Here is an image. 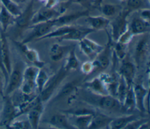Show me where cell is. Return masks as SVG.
Here are the masks:
<instances>
[{
  "mask_svg": "<svg viewBox=\"0 0 150 129\" xmlns=\"http://www.w3.org/2000/svg\"><path fill=\"white\" fill-rule=\"evenodd\" d=\"M35 11H34V0H29L25 9L21 14L15 17L12 25L13 30L11 35L13 37L12 40H16L23 32L31 26V20Z\"/></svg>",
  "mask_w": 150,
  "mask_h": 129,
  "instance_id": "6da1fadb",
  "label": "cell"
},
{
  "mask_svg": "<svg viewBox=\"0 0 150 129\" xmlns=\"http://www.w3.org/2000/svg\"><path fill=\"white\" fill-rule=\"evenodd\" d=\"M26 64L22 61H17L9 75L8 80L5 88V96H10L14 92L19 90L23 81V71Z\"/></svg>",
  "mask_w": 150,
  "mask_h": 129,
  "instance_id": "7a4b0ae2",
  "label": "cell"
},
{
  "mask_svg": "<svg viewBox=\"0 0 150 129\" xmlns=\"http://www.w3.org/2000/svg\"><path fill=\"white\" fill-rule=\"evenodd\" d=\"M18 116V108L13 104L11 96H5L2 98L0 113V127L8 128L11 123Z\"/></svg>",
  "mask_w": 150,
  "mask_h": 129,
  "instance_id": "3957f363",
  "label": "cell"
},
{
  "mask_svg": "<svg viewBox=\"0 0 150 129\" xmlns=\"http://www.w3.org/2000/svg\"><path fill=\"white\" fill-rule=\"evenodd\" d=\"M67 72L68 71L62 66L56 74L50 78L43 90L38 94V97L41 102L44 103L50 99L55 90L66 77Z\"/></svg>",
  "mask_w": 150,
  "mask_h": 129,
  "instance_id": "277c9868",
  "label": "cell"
},
{
  "mask_svg": "<svg viewBox=\"0 0 150 129\" xmlns=\"http://www.w3.org/2000/svg\"><path fill=\"white\" fill-rule=\"evenodd\" d=\"M131 13V12L126 8L122 9L114 20L110 22L111 31L110 35L113 41H116L120 36L128 29V17Z\"/></svg>",
  "mask_w": 150,
  "mask_h": 129,
  "instance_id": "5b68a950",
  "label": "cell"
},
{
  "mask_svg": "<svg viewBox=\"0 0 150 129\" xmlns=\"http://www.w3.org/2000/svg\"><path fill=\"white\" fill-rule=\"evenodd\" d=\"M53 19L47 22L32 25L29 26L28 29H30V32L21 42L27 44L33 40L38 41L40 38L50 32L54 27H56Z\"/></svg>",
  "mask_w": 150,
  "mask_h": 129,
  "instance_id": "8992f818",
  "label": "cell"
},
{
  "mask_svg": "<svg viewBox=\"0 0 150 129\" xmlns=\"http://www.w3.org/2000/svg\"><path fill=\"white\" fill-rule=\"evenodd\" d=\"M40 68L32 66H26L23 71V81L20 88L22 93L28 95H33L36 87L35 79Z\"/></svg>",
  "mask_w": 150,
  "mask_h": 129,
  "instance_id": "52a82bcc",
  "label": "cell"
},
{
  "mask_svg": "<svg viewBox=\"0 0 150 129\" xmlns=\"http://www.w3.org/2000/svg\"><path fill=\"white\" fill-rule=\"evenodd\" d=\"M135 98V109L140 113L148 112L146 107V99L149 97V89H146L142 83L132 85Z\"/></svg>",
  "mask_w": 150,
  "mask_h": 129,
  "instance_id": "ba28073f",
  "label": "cell"
},
{
  "mask_svg": "<svg viewBox=\"0 0 150 129\" xmlns=\"http://www.w3.org/2000/svg\"><path fill=\"white\" fill-rule=\"evenodd\" d=\"M108 33V32H107ZM108 42L103 50L93 59V61L96 64L97 71V70H104L107 68L110 64L111 61V46L112 40L110 35L108 34Z\"/></svg>",
  "mask_w": 150,
  "mask_h": 129,
  "instance_id": "9c48e42d",
  "label": "cell"
},
{
  "mask_svg": "<svg viewBox=\"0 0 150 129\" xmlns=\"http://www.w3.org/2000/svg\"><path fill=\"white\" fill-rule=\"evenodd\" d=\"M12 41L29 61L39 68H43L45 62L40 60L39 54L36 50L29 48L26 44L21 41H19L18 40Z\"/></svg>",
  "mask_w": 150,
  "mask_h": 129,
  "instance_id": "30bf717a",
  "label": "cell"
},
{
  "mask_svg": "<svg viewBox=\"0 0 150 129\" xmlns=\"http://www.w3.org/2000/svg\"><path fill=\"white\" fill-rule=\"evenodd\" d=\"M60 15L59 10L55 8H49L44 6L35 12L31 20V25L50 20Z\"/></svg>",
  "mask_w": 150,
  "mask_h": 129,
  "instance_id": "8fae6325",
  "label": "cell"
},
{
  "mask_svg": "<svg viewBox=\"0 0 150 129\" xmlns=\"http://www.w3.org/2000/svg\"><path fill=\"white\" fill-rule=\"evenodd\" d=\"M89 9H86L83 11H77L76 12L62 14L53 19L55 27H58L66 25H71V23L77 19L83 17H86L89 15Z\"/></svg>",
  "mask_w": 150,
  "mask_h": 129,
  "instance_id": "7c38bea8",
  "label": "cell"
},
{
  "mask_svg": "<svg viewBox=\"0 0 150 129\" xmlns=\"http://www.w3.org/2000/svg\"><path fill=\"white\" fill-rule=\"evenodd\" d=\"M44 111V104L38 97V100L35 105L27 112L28 120L31 128L36 129L39 127L41 117Z\"/></svg>",
  "mask_w": 150,
  "mask_h": 129,
  "instance_id": "4fadbf2b",
  "label": "cell"
},
{
  "mask_svg": "<svg viewBox=\"0 0 150 129\" xmlns=\"http://www.w3.org/2000/svg\"><path fill=\"white\" fill-rule=\"evenodd\" d=\"M1 45V56L2 63L8 75H9L12 69V62L11 58V53L9 44L7 40L6 33L4 32L0 27Z\"/></svg>",
  "mask_w": 150,
  "mask_h": 129,
  "instance_id": "5bb4252c",
  "label": "cell"
},
{
  "mask_svg": "<svg viewBox=\"0 0 150 129\" xmlns=\"http://www.w3.org/2000/svg\"><path fill=\"white\" fill-rule=\"evenodd\" d=\"M123 62L120 67L118 74L126 82L128 87L133 85L134 80L136 74V67L131 61L122 60Z\"/></svg>",
  "mask_w": 150,
  "mask_h": 129,
  "instance_id": "9a60e30c",
  "label": "cell"
},
{
  "mask_svg": "<svg viewBox=\"0 0 150 129\" xmlns=\"http://www.w3.org/2000/svg\"><path fill=\"white\" fill-rule=\"evenodd\" d=\"M95 30L90 27H83L76 26L71 31L67 34L64 35L62 37L58 38V40L60 41L64 40L71 41H80L83 38L86 37L88 34L94 32Z\"/></svg>",
  "mask_w": 150,
  "mask_h": 129,
  "instance_id": "2e32d148",
  "label": "cell"
},
{
  "mask_svg": "<svg viewBox=\"0 0 150 129\" xmlns=\"http://www.w3.org/2000/svg\"><path fill=\"white\" fill-rule=\"evenodd\" d=\"M98 96L99 99L97 105L100 108L106 110H119L122 109V104L115 97L110 95Z\"/></svg>",
  "mask_w": 150,
  "mask_h": 129,
  "instance_id": "e0dca14e",
  "label": "cell"
},
{
  "mask_svg": "<svg viewBox=\"0 0 150 129\" xmlns=\"http://www.w3.org/2000/svg\"><path fill=\"white\" fill-rule=\"evenodd\" d=\"M145 34H143L144 36L138 41L135 45V58L138 63L145 59L149 51V36Z\"/></svg>",
  "mask_w": 150,
  "mask_h": 129,
  "instance_id": "ac0fdd59",
  "label": "cell"
},
{
  "mask_svg": "<svg viewBox=\"0 0 150 129\" xmlns=\"http://www.w3.org/2000/svg\"><path fill=\"white\" fill-rule=\"evenodd\" d=\"M128 29L134 36L144 34L149 32L150 23L149 22L144 20L139 16L135 17L128 25Z\"/></svg>",
  "mask_w": 150,
  "mask_h": 129,
  "instance_id": "d6986e66",
  "label": "cell"
},
{
  "mask_svg": "<svg viewBox=\"0 0 150 129\" xmlns=\"http://www.w3.org/2000/svg\"><path fill=\"white\" fill-rule=\"evenodd\" d=\"M84 86L94 95L100 96L109 95L105 85L98 76L93 78L90 81L86 82L84 83Z\"/></svg>",
  "mask_w": 150,
  "mask_h": 129,
  "instance_id": "ffe728a7",
  "label": "cell"
},
{
  "mask_svg": "<svg viewBox=\"0 0 150 129\" xmlns=\"http://www.w3.org/2000/svg\"><path fill=\"white\" fill-rule=\"evenodd\" d=\"M86 22L90 26V28L96 30L107 29L110 26V20L104 16H86Z\"/></svg>",
  "mask_w": 150,
  "mask_h": 129,
  "instance_id": "44dd1931",
  "label": "cell"
},
{
  "mask_svg": "<svg viewBox=\"0 0 150 129\" xmlns=\"http://www.w3.org/2000/svg\"><path fill=\"white\" fill-rule=\"evenodd\" d=\"M113 117H109L103 113L97 111L93 114L91 123L88 127L90 129L108 128V125L112 120Z\"/></svg>",
  "mask_w": 150,
  "mask_h": 129,
  "instance_id": "7402d4cb",
  "label": "cell"
},
{
  "mask_svg": "<svg viewBox=\"0 0 150 129\" xmlns=\"http://www.w3.org/2000/svg\"><path fill=\"white\" fill-rule=\"evenodd\" d=\"M49 124L56 128L60 129H72L76 128V127L73 125L66 117L64 114L56 113L53 115L49 121Z\"/></svg>",
  "mask_w": 150,
  "mask_h": 129,
  "instance_id": "603a6c76",
  "label": "cell"
},
{
  "mask_svg": "<svg viewBox=\"0 0 150 129\" xmlns=\"http://www.w3.org/2000/svg\"><path fill=\"white\" fill-rule=\"evenodd\" d=\"M139 118L137 115L132 114L127 116H123L117 118H113L108 125V128L110 129H122L130 122Z\"/></svg>",
  "mask_w": 150,
  "mask_h": 129,
  "instance_id": "cb8c5ba5",
  "label": "cell"
},
{
  "mask_svg": "<svg viewBox=\"0 0 150 129\" xmlns=\"http://www.w3.org/2000/svg\"><path fill=\"white\" fill-rule=\"evenodd\" d=\"M77 80H74L71 82H69L64 85L59 90L56 97L54 98V100H60L65 97H69L71 99L74 94L77 92Z\"/></svg>",
  "mask_w": 150,
  "mask_h": 129,
  "instance_id": "d4e9b609",
  "label": "cell"
},
{
  "mask_svg": "<svg viewBox=\"0 0 150 129\" xmlns=\"http://www.w3.org/2000/svg\"><path fill=\"white\" fill-rule=\"evenodd\" d=\"M76 26L72 25H66L60 26L56 27L55 29H53L50 32L47 34L43 36L39 39V40H42L47 39L56 38L58 39L60 37L63 36L64 35L67 34L70 31H71Z\"/></svg>",
  "mask_w": 150,
  "mask_h": 129,
  "instance_id": "484cf974",
  "label": "cell"
},
{
  "mask_svg": "<svg viewBox=\"0 0 150 129\" xmlns=\"http://www.w3.org/2000/svg\"><path fill=\"white\" fill-rule=\"evenodd\" d=\"M70 46H65L58 43L52 44L50 48L49 54L51 60L54 61H60L64 55L65 53L70 50Z\"/></svg>",
  "mask_w": 150,
  "mask_h": 129,
  "instance_id": "4316f807",
  "label": "cell"
},
{
  "mask_svg": "<svg viewBox=\"0 0 150 129\" xmlns=\"http://www.w3.org/2000/svg\"><path fill=\"white\" fill-rule=\"evenodd\" d=\"M15 17L2 5L0 9V27L5 33L13 23Z\"/></svg>",
  "mask_w": 150,
  "mask_h": 129,
  "instance_id": "83f0119b",
  "label": "cell"
},
{
  "mask_svg": "<svg viewBox=\"0 0 150 129\" xmlns=\"http://www.w3.org/2000/svg\"><path fill=\"white\" fill-rule=\"evenodd\" d=\"M79 61L75 53V48L73 47L68 51L65 64L63 67L69 72L70 71L76 70L79 67Z\"/></svg>",
  "mask_w": 150,
  "mask_h": 129,
  "instance_id": "f1b7e54d",
  "label": "cell"
},
{
  "mask_svg": "<svg viewBox=\"0 0 150 129\" xmlns=\"http://www.w3.org/2000/svg\"><path fill=\"white\" fill-rule=\"evenodd\" d=\"M122 109L127 111H132L135 109V98L132 89V85L130 87H128L125 97L122 103Z\"/></svg>",
  "mask_w": 150,
  "mask_h": 129,
  "instance_id": "f546056e",
  "label": "cell"
},
{
  "mask_svg": "<svg viewBox=\"0 0 150 129\" xmlns=\"http://www.w3.org/2000/svg\"><path fill=\"white\" fill-rule=\"evenodd\" d=\"M49 79L50 76L48 75V74L42 68H40L35 79L36 87L38 92V94L43 90Z\"/></svg>",
  "mask_w": 150,
  "mask_h": 129,
  "instance_id": "4dcf8cb0",
  "label": "cell"
},
{
  "mask_svg": "<svg viewBox=\"0 0 150 129\" xmlns=\"http://www.w3.org/2000/svg\"><path fill=\"white\" fill-rule=\"evenodd\" d=\"M100 11L105 17H111L115 15L117 12H120L122 10V8L118 5L112 4H105L101 5L99 8Z\"/></svg>",
  "mask_w": 150,
  "mask_h": 129,
  "instance_id": "1f68e13d",
  "label": "cell"
},
{
  "mask_svg": "<svg viewBox=\"0 0 150 129\" xmlns=\"http://www.w3.org/2000/svg\"><path fill=\"white\" fill-rule=\"evenodd\" d=\"M93 114H85L78 116H74L76 117V123L74 127L76 128L86 129L88 128L92 120Z\"/></svg>",
  "mask_w": 150,
  "mask_h": 129,
  "instance_id": "d6a6232c",
  "label": "cell"
},
{
  "mask_svg": "<svg viewBox=\"0 0 150 129\" xmlns=\"http://www.w3.org/2000/svg\"><path fill=\"white\" fill-rule=\"evenodd\" d=\"M1 5L5 8L15 18L19 16L22 11L21 10L19 5L14 2L12 0H0Z\"/></svg>",
  "mask_w": 150,
  "mask_h": 129,
  "instance_id": "836d02e7",
  "label": "cell"
},
{
  "mask_svg": "<svg viewBox=\"0 0 150 129\" xmlns=\"http://www.w3.org/2000/svg\"><path fill=\"white\" fill-rule=\"evenodd\" d=\"M128 46L115 41V44L114 47L113 51L117 58L120 60H123L125 58Z\"/></svg>",
  "mask_w": 150,
  "mask_h": 129,
  "instance_id": "e575fe53",
  "label": "cell"
},
{
  "mask_svg": "<svg viewBox=\"0 0 150 129\" xmlns=\"http://www.w3.org/2000/svg\"><path fill=\"white\" fill-rule=\"evenodd\" d=\"M96 110L93 109H90L88 107H77L76 109H72L65 111V113H67L73 116H78L85 114H94L96 113Z\"/></svg>",
  "mask_w": 150,
  "mask_h": 129,
  "instance_id": "d590c367",
  "label": "cell"
},
{
  "mask_svg": "<svg viewBox=\"0 0 150 129\" xmlns=\"http://www.w3.org/2000/svg\"><path fill=\"white\" fill-rule=\"evenodd\" d=\"M88 47V48L96 55V56L103 50L104 46L100 45L98 43L87 38L85 37L81 40Z\"/></svg>",
  "mask_w": 150,
  "mask_h": 129,
  "instance_id": "8d00e7d4",
  "label": "cell"
},
{
  "mask_svg": "<svg viewBox=\"0 0 150 129\" xmlns=\"http://www.w3.org/2000/svg\"><path fill=\"white\" fill-rule=\"evenodd\" d=\"M127 7L131 12L134 11H139L144 8L145 0H127Z\"/></svg>",
  "mask_w": 150,
  "mask_h": 129,
  "instance_id": "74e56055",
  "label": "cell"
},
{
  "mask_svg": "<svg viewBox=\"0 0 150 129\" xmlns=\"http://www.w3.org/2000/svg\"><path fill=\"white\" fill-rule=\"evenodd\" d=\"M81 71L86 75H88L93 72L97 71L96 66L92 60L91 61H87L83 62L80 67Z\"/></svg>",
  "mask_w": 150,
  "mask_h": 129,
  "instance_id": "f35d334b",
  "label": "cell"
},
{
  "mask_svg": "<svg viewBox=\"0 0 150 129\" xmlns=\"http://www.w3.org/2000/svg\"><path fill=\"white\" fill-rule=\"evenodd\" d=\"M133 37H134V34L128 29L125 32H124L122 34H121L120 36V37L118 38L116 41L119 42L121 44L128 46L130 42L131 41Z\"/></svg>",
  "mask_w": 150,
  "mask_h": 129,
  "instance_id": "ab89813d",
  "label": "cell"
},
{
  "mask_svg": "<svg viewBox=\"0 0 150 129\" xmlns=\"http://www.w3.org/2000/svg\"><path fill=\"white\" fill-rule=\"evenodd\" d=\"M8 128L14 129H23V128H31V126L28 120H13L9 125Z\"/></svg>",
  "mask_w": 150,
  "mask_h": 129,
  "instance_id": "60d3db41",
  "label": "cell"
},
{
  "mask_svg": "<svg viewBox=\"0 0 150 129\" xmlns=\"http://www.w3.org/2000/svg\"><path fill=\"white\" fill-rule=\"evenodd\" d=\"M148 120V119L145 118H138L131 122H130L128 124H127L124 129H138L139 126L142 123Z\"/></svg>",
  "mask_w": 150,
  "mask_h": 129,
  "instance_id": "b9f144b4",
  "label": "cell"
},
{
  "mask_svg": "<svg viewBox=\"0 0 150 129\" xmlns=\"http://www.w3.org/2000/svg\"><path fill=\"white\" fill-rule=\"evenodd\" d=\"M0 71L2 73L4 78H5V86L6 85L8 78H9V75L7 73L6 69L4 68V66L2 63V56H1V36H0Z\"/></svg>",
  "mask_w": 150,
  "mask_h": 129,
  "instance_id": "7bdbcfd3",
  "label": "cell"
},
{
  "mask_svg": "<svg viewBox=\"0 0 150 129\" xmlns=\"http://www.w3.org/2000/svg\"><path fill=\"white\" fill-rule=\"evenodd\" d=\"M139 17L143 19L144 20L149 22V15H150V10L149 8H143L140 10Z\"/></svg>",
  "mask_w": 150,
  "mask_h": 129,
  "instance_id": "ee69618b",
  "label": "cell"
},
{
  "mask_svg": "<svg viewBox=\"0 0 150 129\" xmlns=\"http://www.w3.org/2000/svg\"><path fill=\"white\" fill-rule=\"evenodd\" d=\"M2 77L4 78L2 73L0 71V97H1L2 99L5 96L4 91H5V82H4V81L5 82V81H3Z\"/></svg>",
  "mask_w": 150,
  "mask_h": 129,
  "instance_id": "f6af8a7d",
  "label": "cell"
},
{
  "mask_svg": "<svg viewBox=\"0 0 150 129\" xmlns=\"http://www.w3.org/2000/svg\"><path fill=\"white\" fill-rule=\"evenodd\" d=\"M59 2V0H46L44 6L49 8H54Z\"/></svg>",
  "mask_w": 150,
  "mask_h": 129,
  "instance_id": "bcb514c9",
  "label": "cell"
},
{
  "mask_svg": "<svg viewBox=\"0 0 150 129\" xmlns=\"http://www.w3.org/2000/svg\"><path fill=\"white\" fill-rule=\"evenodd\" d=\"M102 2L103 0H93V2L94 6L98 8H100L101 5H102Z\"/></svg>",
  "mask_w": 150,
  "mask_h": 129,
  "instance_id": "7dc6e473",
  "label": "cell"
},
{
  "mask_svg": "<svg viewBox=\"0 0 150 129\" xmlns=\"http://www.w3.org/2000/svg\"><path fill=\"white\" fill-rule=\"evenodd\" d=\"M71 1L80 5H83V4L85 5L87 3H88V0H71Z\"/></svg>",
  "mask_w": 150,
  "mask_h": 129,
  "instance_id": "c3c4849f",
  "label": "cell"
},
{
  "mask_svg": "<svg viewBox=\"0 0 150 129\" xmlns=\"http://www.w3.org/2000/svg\"><path fill=\"white\" fill-rule=\"evenodd\" d=\"M12 1H13L14 2H15L16 4L19 5V4H23V3L27 2V1H28L29 0H12Z\"/></svg>",
  "mask_w": 150,
  "mask_h": 129,
  "instance_id": "681fc988",
  "label": "cell"
},
{
  "mask_svg": "<svg viewBox=\"0 0 150 129\" xmlns=\"http://www.w3.org/2000/svg\"><path fill=\"white\" fill-rule=\"evenodd\" d=\"M69 0H59V2H64L66 3L67 2H68Z\"/></svg>",
  "mask_w": 150,
  "mask_h": 129,
  "instance_id": "f907efd6",
  "label": "cell"
},
{
  "mask_svg": "<svg viewBox=\"0 0 150 129\" xmlns=\"http://www.w3.org/2000/svg\"><path fill=\"white\" fill-rule=\"evenodd\" d=\"M39 1H40V2H43V3H45L46 1V0H38Z\"/></svg>",
  "mask_w": 150,
  "mask_h": 129,
  "instance_id": "816d5d0a",
  "label": "cell"
},
{
  "mask_svg": "<svg viewBox=\"0 0 150 129\" xmlns=\"http://www.w3.org/2000/svg\"><path fill=\"white\" fill-rule=\"evenodd\" d=\"M120 1H122V2H124V1H126L127 0H120Z\"/></svg>",
  "mask_w": 150,
  "mask_h": 129,
  "instance_id": "f5cc1de1",
  "label": "cell"
},
{
  "mask_svg": "<svg viewBox=\"0 0 150 129\" xmlns=\"http://www.w3.org/2000/svg\"><path fill=\"white\" fill-rule=\"evenodd\" d=\"M1 107H0V113H1Z\"/></svg>",
  "mask_w": 150,
  "mask_h": 129,
  "instance_id": "db71d44e",
  "label": "cell"
}]
</instances>
